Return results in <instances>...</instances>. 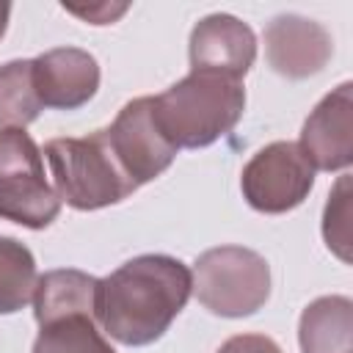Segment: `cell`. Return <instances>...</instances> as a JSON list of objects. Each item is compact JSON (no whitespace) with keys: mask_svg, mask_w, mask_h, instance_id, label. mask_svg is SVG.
Listing matches in <instances>:
<instances>
[{"mask_svg":"<svg viewBox=\"0 0 353 353\" xmlns=\"http://www.w3.org/2000/svg\"><path fill=\"white\" fill-rule=\"evenodd\" d=\"M265 55L276 74L303 80L323 72L334 55V41L320 22L301 14H279L265 25Z\"/></svg>","mask_w":353,"mask_h":353,"instance_id":"cell-9","label":"cell"},{"mask_svg":"<svg viewBox=\"0 0 353 353\" xmlns=\"http://www.w3.org/2000/svg\"><path fill=\"white\" fill-rule=\"evenodd\" d=\"M303 157L314 171H345L353 163V83L328 91L306 116L301 141Z\"/></svg>","mask_w":353,"mask_h":353,"instance_id":"cell-8","label":"cell"},{"mask_svg":"<svg viewBox=\"0 0 353 353\" xmlns=\"http://www.w3.org/2000/svg\"><path fill=\"white\" fill-rule=\"evenodd\" d=\"M30 63L41 108L77 110L88 105L99 88V63L88 50L55 47L30 58Z\"/></svg>","mask_w":353,"mask_h":353,"instance_id":"cell-11","label":"cell"},{"mask_svg":"<svg viewBox=\"0 0 353 353\" xmlns=\"http://www.w3.org/2000/svg\"><path fill=\"white\" fill-rule=\"evenodd\" d=\"M188 55L190 72H215L243 80L256 61V36L232 14H210L193 25Z\"/></svg>","mask_w":353,"mask_h":353,"instance_id":"cell-10","label":"cell"},{"mask_svg":"<svg viewBox=\"0 0 353 353\" xmlns=\"http://www.w3.org/2000/svg\"><path fill=\"white\" fill-rule=\"evenodd\" d=\"M55 193L72 210L91 212L124 201L138 188L119 168L102 130L85 138H52L44 143Z\"/></svg>","mask_w":353,"mask_h":353,"instance_id":"cell-3","label":"cell"},{"mask_svg":"<svg viewBox=\"0 0 353 353\" xmlns=\"http://www.w3.org/2000/svg\"><path fill=\"white\" fill-rule=\"evenodd\" d=\"M127 8H130L127 3H119V6H113V3H94V6H69V3H63V11L80 17V19L91 22V25H110V22H116Z\"/></svg>","mask_w":353,"mask_h":353,"instance_id":"cell-19","label":"cell"},{"mask_svg":"<svg viewBox=\"0 0 353 353\" xmlns=\"http://www.w3.org/2000/svg\"><path fill=\"white\" fill-rule=\"evenodd\" d=\"M353 301L347 295L314 298L298 323L301 353H353Z\"/></svg>","mask_w":353,"mask_h":353,"instance_id":"cell-13","label":"cell"},{"mask_svg":"<svg viewBox=\"0 0 353 353\" xmlns=\"http://www.w3.org/2000/svg\"><path fill=\"white\" fill-rule=\"evenodd\" d=\"M314 188V168L295 141L262 146L240 174L243 199L265 215H281L303 204Z\"/></svg>","mask_w":353,"mask_h":353,"instance_id":"cell-6","label":"cell"},{"mask_svg":"<svg viewBox=\"0 0 353 353\" xmlns=\"http://www.w3.org/2000/svg\"><path fill=\"white\" fill-rule=\"evenodd\" d=\"M8 17H11V3H0V39L6 36V28H8Z\"/></svg>","mask_w":353,"mask_h":353,"instance_id":"cell-20","label":"cell"},{"mask_svg":"<svg viewBox=\"0 0 353 353\" xmlns=\"http://www.w3.org/2000/svg\"><path fill=\"white\" fill-rule=\"evenodd\" d=\"M193 295L218 317H248L270 298V265L245 245L207 248L193 262Z\"/></svg>","mask_w":353,"mask_h":353,"instance_id":"cell-4","label":"cell"},{"mask_svg":"<svg viewBox=\"0 0 353 353\" xmlns=\"http://www.w3.org/2000/svg\"><path fill=\"white\" fill-rule=\"evenodd\" d=\"M61 212V199L44 176L41 149L30 132L0 130V218L25 229H47Z\"/></svg>","mask_w":353,"mask_h":353,"instance_id":"cell-5","label":"cell"},{"mask_svg":"<svg viewBox=\"0 0 353 353\" xmlns=\"http://www.w3.org/2000/svg\"><path fill=\"white\" fill-rule=\"evenodd\" d=\"M41 102L33 85L30 61H8L0 66V130H25L39 119Z\"/></svg>","mask_w":353,"mask_h":353,"instance_id":"cell-16","label":"cell"},{"mask_svg":"<svg viewBox=\"0 0 353 353\" xmlns=\"http://www.w3.org/2000/svg\"><path fill=\"white\" fill-rule=\"evenodd\" d=\"M97 287L99 279L77 270L58 268L39 276L33 290V317L39 325L66 317V314H91L97 320Z\"/></svg>","mask_w":353,"mask_h":353,"instance_id":"cell-12","label":"cell"},{"mask_svg":"<svg viewBox=\"0 0 353 353\" xmlns=\"http://www.w3.org/2000/svg\"><path fill=\"white\" fill-rule=\"evenodd\" d=\"M102 135L119 168L130 176L135 188L157 179L176 157V149L165 141V135L154 121L152 97L130 99L116 113L110 127L102 130Z\"/></svg>","mask_w":353,"mask_h":353,"instance_id":"cell-7","label":"cell"},{"mask_svg":"<svg viewBox=\"0 0 353 353\" xmlns=\"http://www.w3.org/2000/svg\"><path fill=\"white\" fill-rule=\"evenodd\" d=\"M30 353H116L91 314H66L39 325Z\"/></svg>","mask_w":353,"mask_h":353,"instance_id":"cell-14","label":"cell"},{"mask_svg":"<svg viewBox=\"0 0 353 353\" xmlns=\"http://www.w3.org/2000/svg\"><path fill=\"white\" fill-rule=\"evenodd\" d=\"M154 121L165 141L179 149H204L218 138L229 135L245 110L243 80L190 72L163 94L152 97Z\"/></svg>","mask_w":353,"mask_h":353,"instance_id":"cell-2","label":"cell"},{"mask_svg":"<svg viewBox=\"0 0 353 353\" xmlns=\"http://www.w3.org/2000/svg\"><path fill=\"white\" fill-rule=\"evenodd\" d=\"M215 353H284V350L265 334H234Z\"/></svg>","mask_w":353,"mask_h":353,"instance_id":"cell-18","label":"cell"},{"mask_svg":"<svg viewBox=\"0 0 353 353\" xmlns=\"http://www.w3.org/2000/svg\"><path fill=\"white\" fill-rule=\"evenodd\" d=\"M323 240L342 262H350V176L342 174L323 210Z\"/></svg>","mask_w":353,"mask_h":353,"instance_id":"cell-17","label":"cell"},{"mask_svg":"<svg viewBox=\"0 0 353 353\" xmlns=\"http://www.w3.org/2000/svg\"><path fill=\"white\" fill-rule=\"evenodd\" d=\"M193 295L190 268L168 254H141L99 279L97 323L127 347L157 342Z\"/></svg>","mask_w":353,"mask_h":353,"instance_id":"cell-1","label":"cell"},{"mask_svg":"<svg viewBox=\"0 0 353 353\" xmlns=\"http://www.w3.org/2000/svg\"><path fill=\"white\" fill-rule=\"evenodd\" d=\"M39 273L25 243L0 234V314H14L33 301Z\"/></svg>","mask_w":353,"mask_h":353,"instance_id":"cell-15","label":"cell"}]
</instances>
